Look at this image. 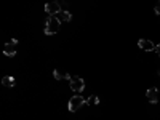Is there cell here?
<instances>
[{
    "label": "cell",
    "instance_id": "obj_1",
    "mask_svg": "<svg viewBox=\"0 0 160 120\" xmlns=\"http://www.w3.org/2000/svg\"><path fill=\"white\" fill-rule=\"evenodd\" d=\"M61 28V21L56 16H48L47 24H45V34L47 35H55Z\"/></svg>",
    "mask_w": 160,
    "mask_h": 120
},
{
    "label": "cell",
    "instance_id": "obj_2",
    "mask_svg": "<svg viewBox=\"0 0 160 120\" xmlns=\"http://www.w3.org/2000/svg\"><path fill=\"white\" fill-rule=\"evenodd\" d=\"M87 102V99L83 98V96H80V95H77V96H72L71 99H69V104H68V108H69V111L71 112H77L82 106Z\"/></svg>",
    "mask_w": 160,
    "mask_h": 120
},
{
    "label": "cell",
    "instance_id": "obj_3",
    "mask_svg": "<svg viewBox=\"0 0 160 120\" xmlns=\"http://www.w3.org/2000/svg\"><path fill=\"white\" fill-rule=\"evenodd\" d=\"M69 87L74 93H82L85 88V80L82 77H71L69 80Z\"/></svg>",
    "mask_w": 160,
    "mask_h": 120
},
{
    "label": "cell",
    "instance_id": "obj_4",
    "mask_svg": "<svg viewBox=\"0 0 160 120\" xmlns=\"http://www.w3.org/2000/svg\"><path fill=\"white\" fill-rule=\"evenodd\" d=\"M16 47H18V40L16 38H11L10 42H7L3 45V53L7 56H15L16 55Z\"/></svg>",
    "mask_w": 160,
    "mask_h": 120
},
{
    "label": "cell",
    "instance_id": "obj_5",
    "mask_svg": "<svg viewBox=\"0 0 160 120\" xmlns=\"http://www.w3.org/2000/svg\"><path fill=\"white\" fill-rule=\"evenodd\" d=\"M45 11L48 13V16H56L61 11V5L59 2H48L45 3Z\"/></svg>",
    "mask_w": 160,
    "mask_h": 120
},
{
    "label": "cell",
    "instance_id": "obj_6",
    "mask_svg": "<svg viewBox=\"0 0 160 120\" xmlns=\"http://www.w3.org/2000/svg\"><path fill=\"white\" fill-rule=\"evenodd\" d=\"M138 47H139L141 50H144V51H155V45L151 42V40H148V38L138 40Z\"/></svg>",
    "mask_w": 160,
    "mask_h": 120
},
{
    "label": "cell",
    "instance_id": "obj_7",
    "mask_svg": "<svg viewBox=\"0 0 160 120\" xmlns=\"http://www.w3.org/2000/svg\"><path fill=\"white\" fill-rule=\"evenodd\" d=\"M146 96H148L149 102H157L158 101V93H157V88H149L148 91H146Z\"/></svg>",
    "mask_w": 160,
    "mask_h": 120
},
{
    "label": "cell",
    "instance_id": "obj_8",
    "mask_svg": "<svg viewBox=\"0 0 160 120\" xmlns=\"http://www.w3.org/2000/svg\"><path fill=\"white\" fill-rule=\"evenodd\" d=\"M56 18L61 21V22H68V21H71L72 19V15L68 11V10H61L58 15H56Z\"/></svg>",
    "mask_w": 160,
    "mask_h": 120
},
{
    "label": "cell",
    "instance_id": "obj_9",
    "mask_svg": "<svg viewBox=\"0 0 160 120\" xmlns=\"http://www.w3.org/2000/svg\"><path fill=\"white\" fill-rule=\"evenodd\" d=\"M15 83H16V80H15V77H11V75H5V77L2 78V85H3V87L13 88V87H15Z\"/></svg>",
    "mask_w": 160,
    "mask_h": 120
},
{
    "label": "cell",
    "instance_id": "obj_10",
    "mask_svg": "<svg viewBox=\"0 0 160 120\" xmlns=\"http://www.w3.org/2000/svg\"><path fill=\"white\" fill-rule=\"evenodd\" d=\"M53 75H55L56 80H71V75H69V74H64V72H61V71H58V69L53 71Z\"/></svg>",
    "mask_w": 160,
    "mask_h": 120
},
{
    "label": "cell",
    "instance_id": "obj_11",
    "mask_svg": "<svg viewBox=\"0 0 160 120\" xmlns=\"http://www.w3.org/2000/svg\"><path fill=\"white\" fill-rule=\"evenodd\" d=\"M87 104H88V106H96V104H99V98L95 96V95H91V96L87 99Z\"/></svg>",
    "mask_w": 160,
    "mask_h": 120
},
{
    "label": "cell",
    "instance_id": "obj_12",
    "mask_svg": "<svg viewBox=\"0 0 160 120\" xmlns=\"http://www.w3.org/2000/svg\"><path fill=\"white\" fill-rule=\"evenodd\" d=\"M155 15H160V0H157V3H155Z\"/></svg>",
    "mask_w": 160,
    "mask_h": 120
},
{
    "label": "cell",
    "instance_id": "obj_13",
    "mask_svg": "<svg viewBox=\"0 0 160 120\" xmlns=\"http://www.w3.org/2000/svg\"><path fill=\"white\" fill-rule=\"evenodd\" d=\"M155 51H157V55L160 56V43H158V45H155Z\"/></svg>",
    "mask_w": 160,
    "mask_h": 120
}]
</instances>
